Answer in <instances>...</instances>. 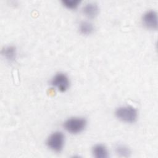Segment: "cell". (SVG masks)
Listing matches in <instances>:
<instances>
[{"label": "cell", "instance_id": "7a4b0ae2", "mask_svg": "<svg viewBox=\"0 0 158 158\" xmlns=\"http://www.w3.org/2000/svg\"><path fill=\"white\" fill-rule=\"evenodd\" d=\"M86 120L83 117H72L64 123V128L72 134L81 132L86 125Z\"/></svg>", "mask_w": 158, "mask_h": 158}, {"label": "cell", "instance_id": "30bf717a", "mask_svg": "<svg viewBox=\"0 0 158 158\" xmlns=\"http://www.w3.org/2000/svg\"><path fill=\"white\" fill-rule=\"evenodd\" d=\"M115 153L120 157H130L131 153L130 149L124 144H118L115 146L114 148Z\"/></svg>", "mask_w": 158, "mask_h": 158}, {"label": "cell", "instance_id": "52a82bcc", "mask_svg": "<svg viewBox=\"0 0 158 158\" xmlns=\"http://www.w3.org/2000/svg\"><path fill=\"white\" fill-rule=\"evenodd\" d=\"M1 53L4 58L10 62H14L17 57V49L14 46H8L4 48Z\"/></svg>", "mask_w": 158, "mask_h": 158}, {"label": "cell", "instance_id": "9c48e42d", "mask_svg": "<svg viewBox=\"0 0 158 158\" xmlns=\"http://www.w3.org/2000/svg\"><path fill=\"white\" fill-rule=\"evenodd\" d=\"M78 29L81 34L84 35H88L93 33L94 30V27L91 22L88 21H83L80 23Z\"/></svg>", "mask_w": 158, "mask_h": 158}, {"label": "cell", "instance_id": "8fae6325", "mask_svg": "<svg viewBox=\"0 0 158 158\" xmlns=\"http://www.w3.org/2000/svg\"><path fill=\"white\" fill-rule=\"evenodd\" d=\"M62 5L69 9H75L80 3V0H62Z\"/></svg>", "mask_w": 158, "mask_h": 158}, {"label": "cell", "instance_id": "3957f363", "mask_svg": "<svg viewBox=\"0 0 158 158\" xmlns=\"http://www.w3.org/2000/svg\"><path fill=\"white\" fill-rule=\"evenodd\" d=\"M64 135L60 131H55L48 137L46 145L53 151L59 152L62 151L64 144Z\"/></svg>", "mask_w": 158, "mask_h": 158}, {"label": "cell", "instance_id": "ba28073f", "mask_svg": "<svg viewBox=\"0 0 158 158\" xmlns=\"http://www.w3.org/2000/svg\"><path fill=\"white\" fill-rule=\"evenodd\" d=\"M92 153L96 158H107L108 157L107 148L102 144H96L92 149Z\"/></svg>", "mask_w": 158, "mask_h": 158}, {"label": "cell", "instance_id": "5b68a950", "mask_svg": "<svg viewBox=\"0 0 158 158\" xmlns=\"http://www.w3.org/2000/svg\"><path fill=\"white\" fill-rule=\"evenodd\" d=\"M143 25L150 30H157L158 27L157 14L154 10L146 11L142 17Z\"/></svg>", "mask_w": 158, "mask_h": 158}, {"label": "cell", "instance_id": "6da1fadb", "mask_svg": "<svg viewBox=\"0 0 158 158\" xmlns=\"http://www.w3.org/2000/svg\"><path fill=\"white\" fill-rule=\"evenodd\" d=\"M115 115L118 120L125 123H132L137 120L138 113L134 107L125 106L118 107L115 111Z\"/></svg>", "mask_w": 158, "mask_h": 158}, {"label": "cell", "instance_id": "277c9868", "mask_svg": "<svg viewBox=\"0 0 158 158\" xmlns=\"http://www.w3.org/2000/svg\"><path fill=\"white\" fill-rule=\"evenodd\" d=\"M51 85L57 88L60 92L66 91L70 86V81L68 77L64 73H57L51 81Z\"/></svg>", "mask_w": 158, "mask_h": 158}, {"label": "cell", "instance_id": "8992f818", "mask_svg": "<svg viewBox=\"0 0 158 158\" xmlns=\"http://www.w3.org/2000/svg\"><path fill=\"white\" fill-rule=\"evenodd\" d=\"M83 14L89 19L95 18L99 14V7L96 3L90 2L86 3L83 7Z\"/></svg>", "mask_w": 158, "mask_h": 158}]
</instances>
